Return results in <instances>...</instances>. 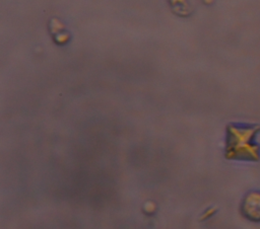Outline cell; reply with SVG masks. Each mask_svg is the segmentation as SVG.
Returning <instances> with one entry per match:
<instances>
[{
    "label": "cell",
    "instance_id": "cell-1",
    "mask_svg": "<svg viewBox=\"0 0 260 229\" xmlns=\"http://www.w3.org/2000/svg\"><path fill=\"white\" fill-rule=\"evenodd\" d=\"M260 132L259 125L230 124L225 129L224 156L230 160H260V146L256 137Z\"/></svg>",
    "mask_w": 260,
    "mask_h": 229
},
{
    "label": "cell",
    "instance_id": "cell-2",
    "mask_svg": "<svg viewBox=\"0 0 260 229\" xmlns=\"http://www.w3.org/2000/svg\"><path fill=\"white\" fill-rule=\"evenodd\" d=\"M242 214L251 221H260V193H250L242 204Z\"/></svg>",
    "mask_w": 260,
    "mask_h": 229
}]
</instances>
